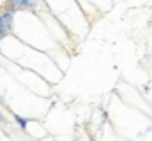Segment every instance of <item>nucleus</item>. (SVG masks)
<instances>
[{"instance_id":"obj_1","label":"nucleus","mask_w":152,"mask_h":141,"mask_svg":"<svg viewBox=\"0 0 152 141\" xmlns=\"http://www.w3.org/2000/svg\"><path fill=\"white\" fill-rule=\"evenodd\" d=\"M9 27H7V23H5V18H4V14H2V11H0V41L5 37V35L9 34Z\"/></svg>"},{"instance_id":"obj_4","label":"nucleus","mask_w":152,"mask_h":141,"mask_svg":"<svg viewBox=\"0 0 152 141\" xmlns=\"http://www.w3.org/2000/svg\"><path fill=\"white\" fill-rule=\"evenodd\" d=\"M5 122V118H4V115H2V111H0V124H4Z\"/></svg>"},{"instance_id":"obj_3","label":"nucleus","mask_w":152,"mask_h":141,"mask_svg":"<svg viewBox=\"0 0 152 141\" xmlns=\"http://www.w3.org/2000/svg\"><path fill=\"white\" fill-rule=\"evenodd\" d=\"M21 4H23V0H9V9H20L21 7Z\"/></svg>"},{"instance_id":"obj_2","label":"nucleus","mask_w":152,"mask_h":141,"mask_svg":"<svg viewBox=\"0 0 152 141\" xmlns=\"http://www.w3.org/2000/svg\"><path fill=\"white\" fill-rule=\"evenodd\" d=\"M12 116H14L16 124L20 125V129H23V131H25V129H27V120H25L23 116H20V115H14V113H12Z\"/></svg>"}]
</instances>
